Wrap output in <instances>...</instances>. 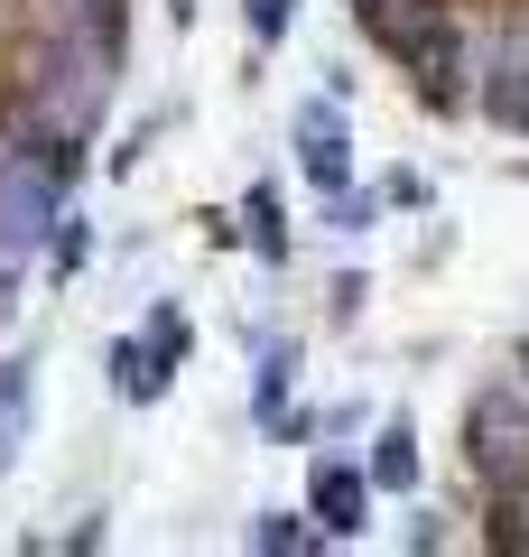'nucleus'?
<instances>
[{"label":"nucleus","mask_w":529,"mask_h":557,"mask_svg":"<svg viewBox=\"0 0 529 557\" xmlns=\"http://www.w3.org/2000/svg\"><path fill=\"white\" fill-rule=\"evenodd\" d=\"M297 168H307L316 186H344L353 177V131H344V102H307V112H297Z\"/></svg>","instance_id":"4"},{"label":"nucleus","mask_w":529,"mask_h":557,"mask_svg":"<svg viewBox=\"0 0 529 557\" xmlns=\"http://www.w3.org/2000/svg\"><path fill=\"white\" fill-rule=\"evenodd\" d=\"M372 483H381V493H418V437H409V428H381Z\"/></svg>","instance_id":"7"},{"label":"nucleus","mask_w":529,"mask_h":557,"mask_svg":"<svg viewBox=\"0 0 529 557\" xmlns=\"http://www.w3.org/2000/svg\"><path fill=\"white\" fill-rule=\"evenodd\" d=\"M20 418H28V372L0 362V456H10V437H20Z\"/></svg>","instance_id":"10"},{"label":"nucleus","mask_w":529,"mask_h":557,"mask_svg":"<svg viewBox=\"0 0 529 557\" xmlns=\"http://www.w3.org/2000/svg\"><path fill=\"white\" fill-rule=\"evenodd\" d=\"M242 242H251V251H270V260L288 251V223H279V196H270V186L242 205Z\"/></svg>","instance_id":"8"},{"label":"nucleus","mask_w":529,"mask_h":557,"mask_svg":"<svg viewBox=\"0 0 529 557\" xmlns=\"http://www.w3.org/2000/svg\"><path fill=\"white\" fill-rule=\"evenodd\" d=\"M251 548H270V557H297V548H307V530H297L288 511H270V520L251 530Z\"/></svg>","instance_id":"12"},{"label":"nucleus","mask_w":529,"mask_h":557,"mask_svg":"<svg viewBox=\"0 0 529 557\" xmlns=\"http://www.w3.org/2000/svg\"><path fill=\"white\" fill-rule=\"evenodd\" d=\"M288 362H297V344H270V354H260V391H251L260 418H279V399H288Z\"/></svg>","instance_id":"9"},{"label":"nucleus","mask_w":529,"mask_h":557,"mask_svg":"<svg viewBox=\"0 0 529 557\" xmlns=\"http://www.w3.org/2000/svg\"><path fill=\"white\" fill-rule=\"evenodd\" d=\"M465 446H473V474L492 493H529V399L520 391H483L465 418Z\"/></svg>","instance_id":"3"},{"label":"nucleus","mask_w":529,"mask_h":557,"mask_svg":"<svg viewBox=\"0 0 529 557\" xmlns=\"http://www.w3.org/2000/svg\"><path fill=\"white\" fill-rule=\"evenodd\" d=\"M168 372H176V362L158 354L149 335H121V344H112V381H121L131 399H158V391H168Z\"/></svg>","instance_id":"6"},{"label":"nucleus","mask_w":529,"mask_h":557,"mask_svg":"<svg viewBox=\"0 0 529 557\" xmlns=\"http://www.w3.org/2000/svg\"><path fill=\"white\" fill-rule=\"evenodd\" d=\"M242 20H251L260 47H279V38H288V20H297V0H242Z\"/></svg>","instance_id":"11"},{"label":"nucleus","mask_w":529,"mask_h":557,"mask_svg":"<svg viewBox=\"0 0 529 557\" xmlns=\"http://www.w3.org/2000/svg\"><path fill=\"white\" fill-rule=\"evenodd\" d=\"M47 223H57V159L28 131H10L0 139V260L28 270L47 251Z\"/></svg>","instance_id":"2"},{"label":"nucleus","mask_w":529,"mask_h":557,"mask_svg":"<svg viewBox=\"0 0 529 557\" xmlns=\"http://www.w3.org/2000/svg\"><path fill=\"white\" fill-rule=\"evenodd\" d=\"M112 65H121L112 20H102V10H84V20L47 47V65H38V121H47V139H65V149H75V139L102 121V102H112Z\"/></svg>","instance_id":"1"},{"label":"nucleus","mask_w":529,"mask_h":557,"mask_svg":"<svg viewBox=\"0 0 529 557\" xmlns=\"http://www.w3.org/2000/svg\"><path fill=\"white\" fill-rule=\"evenodd\" d=\"M362 493H372V483L353 474V465H316V474H307V520L325 539H353V530H362Z\"/></svg>","instance_id":"5"}]
</instances>
